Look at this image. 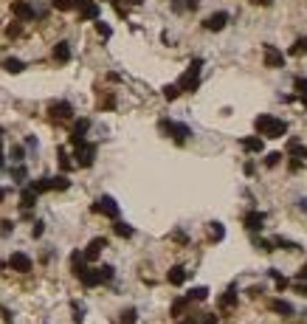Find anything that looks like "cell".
I'll list each match as a JSON object with an SVG mask.
<instances>
[{"label":"cell","instance_id":"1","mask_svg":"<svg viewBox=\"0 0 307 324\" xmlns=\"http://www.w3.org/2000/svg\"><path fill=\"white\" fill-rule=\"evenodd\" d=\"M254 127L259 135H265V138H282L285 132H288V122H282V119H273V116L268 113H259L254 119Z\"/></svg>","mask_w":307,"mask_h":324},{"label":"cell","instance_id":"2","mask_svg":"<svg viewBox=\"0 0 307 324\" xmlns=\"http://www.w3.org/2000/svg\"><path fill=\"white\" fill-rule=\"evenodd\" d=\"M200 68H203V60H200V57H197V60H192V65L186 68V73L181 76V82H178L181 93H192V90L200 88Z\"/></svg>","mask_w":307,"mask_h":324},{"label":"cell","instance_id":"3","mask_svg":"<svg viewBox=\"0 0 307 324\" xmlns=\"http://www.w3.org/2000/svg\"><path fill=\"white\" fill-rule=\"evenodd\" d=\"M158 127L167 132V135H172V141H175V144H186V141H189V135H192V130H189L186 124L172 122V119H161Z\"/></svg>","mask_w":307,"mask_h":324},{"label":"cell","instance_id":"4","mask_svg":"<svg viewBox=\"0 0 307 324\" xmlns=\"http://www.w3.org/2000/svg\"><path fill=\"white\" fill-rule=\"evenodd\" d=\"M90 211H96V214H105V217L116 220V217H119V203H116L113 197H110V194H102L99 200H93Z\"/></svg>","mask_w":307,"mask_h":324},{"label":"cell","instance_id":"5","mask_svg":"<svg viewBox=\"0 0 307 324\" xmlns=\"http://www.w3.org/2000/svg\"><path fill=\"white\" fill-rule=\"evenodd\" d=\"M73 158H76V167H93V161H96V144H88V141H82L79 147H73Z\"/></svg>","mask_w":307,"mask_h":324},{"label":"cell","instance_id":"6","mask_svg":"<svg viewBox=\"0 0 307 324\" xmlns=\"http://www.w3.org/2000/svg\"><path fill=\"white\" fill-rule=\"evenodd\" d=\"M262 54H265V68H285V54L276 48V45H262Z\"/></svg>","mask_w":307,"mask_h":324},{"label":"cell","instance_id":"7","mask_svg":"<svg viewBox=\"0 0 307 324\" xmlns=\"http://www.w3.org/2000/svg\"><path fill=\"white\" fill-rule=\"evenodd\" d=\"M6 265H9L11 271H17V273H28V271H31V257L23 254V251H14Z\"/></svg>","mask_w":307,"mask_h":324},{"label":"cell","instance_id":"8","mask_svg":"<svg viewBox=\"0 0 307 324\" xmlns=\"http://www.w3.org/2000/svg\"><path fill=\"white\" fill-rule=\"evenodd\" d=\"M228 23V11H214V14H209V17L203 20V28L206 31H223Z\"/></svg>","mask_w":307,"mask_h":324},{"label":"cell","instance_id":"9","mask_svg":"<svg viewBox=\"0 0 307 324\" xmlns=\"http://www.w3.org/2000/svg\"><path fill=\"white\" fill-rule=\"evenodd\" d=\"M11 14L17 20H23V23H26V20H34V9H31V3H26V0H14V3H11Z\"/></svg>","mask_w":307,"mask_h":324},{"label":"cell","instance_id":"10","mask_svg":"<svg viewBox=\"0 0 307 324\" xmlns=\"http://www.w3.org/2000/svg\"><path fill=\"white\" fill-rule=\"evenodd\" d=\"M48 113H51V119H70L73 116V105L70 102H51Z\"/></svg>","mask_w":307,"mask_h":324},{"label":"cell","instance_id":"11","mask_svg":"<svg viewBox=\"0 0 307 324\" xmlns=\"http://www.w3.org/2000/svg\"><path fill=\"white\" fill-rule=\"evenodd\" d=\"M243 223H246V228L248 231H259V228L265 226V211H259V209H251L243 217Z\"/></svg>","mask_w":307,"mask_h":324},{"label":"cell","instance_id":"12","mask_svg":"<svg viewBox=\"0 0 307 324\" xmlns=\"http://www.w3.org/2000/svg\"><path fill=\"white\" fill-rule=\"evenodd\" d=\"M90 130V122L88 119H79V122L73 124V130H70V144L73 147H79L82 141H85V132Z\"/></svg>","mask_w":307,"mask_h":324},{"label":"cell","instance_id":"13","mask_svg":"<svg viewBox=\"0 0 307 324\" xmlns=\"http://www.w3.org/2000/svg\"><path fill=\"white\" fill-rule=\"evenodd\" d=\"M105 248H107V240H105V237H96V240H90V243H88V248H85L82 254H85V259H96Z\"/></svg>","mask_w":307,"mask_h":324},{"label":"cell","instance_id":"14","mask_svg":"<svg viewBox=\"0 0 307 324\" xmlns=\"http://www.w3.org/2000/svg\"><path fill=\"white\" fill-rule=\"evenodd\" d=\"M76 9H79L82 20H99V3H93V0H82Z\"/></svg>","mask_w":307,"mask_h":324},{"label":"cell","instance_id":"15","mask_svg":"<svg viewBox=\"0 0 307 324\" xmlns=\"http://www.w3.org/2000/svg\"><path fill=\"white\" fill-rule=\"evenodd\" d=\"M79 279L85 288H96V285H102V271L99 268H85V273H82Z\"/></svg>","mask_w":307,"mask_h":324},{"label":"cell","instance_id":"16","mask_svg":"<svg viewBox=\"0 0 307 324\" xmlns=\"http://www.w3.org/2000/svg\"><path fill=\"white\" fill-rule=\"evenodd\" d=\"M288 155L290 158H299V161H307V147L299 138H290L288 141Z\"/></svg>","mask_w":307,"mask_h":324},{"label":"cell","instance_id":"17","mask_svg":"<svg viewBox=\"0 0 307 324\" xmlns=\"http://www.w3.org/2000/svg\"><path fill=\"white\" fill-rule=\"evenodd\" d=\"M186 276H189V273H186V268H184V265H175V268H169L167 282L178 288V285H184V282H186Z\"/></svg>","mask_w":307,"mask_h":324},{"label":"cell","instance_id":"18","mask_svg":"<svg viewBox=\"0 0 307 324\" xmlns=\"http://www.w3.org/2000/svg\"><path fill=\"white\" fill-rule=\"evenodd\" d=\"M88 259H85V254H82V251H73V254H70V271H73V276H82V273H85V268H88Z\"/></svg>","mask_w":307,"mask_h":324},{"label":"cell","instance_id":"19","mask_svg":"<svg viewBox=\"0 0 307 324\" xmlns=\"http://www.w3.org/2000/svg\"><path fill=\"white\" fill-rule=\"evenodd\" d=\"M54 60L57 62H70V43H57L54 45Z\"/></svg>","mask_w":307,"mask_h":324},{"label":"cell","instance_id":"20","mask_svg":"<svg viewBox=\"0 0 307 324\" xmlns=\"http://www.w3.org/2000/svg\"><path fill=\"white\" fill-rule=\"evenodd\" d=\"M240 144H243V149H246V152H262V147H265L259 135H248V138H243Z\"/></svg>","mask_w":307,"mask_h":324},{"label":"cell","instance_id":"21","mask_svg":"<svg viewBox=\"0 0 307 324\" xmlns=\"http://www.w3.org/2000/svg\"><path fill=\"white\" fill-rule=\"evenodd\" d=\"M234 305H237V288L231 285V288H228L226 293L220 296V307H223V310H228V307H234Z\"/></svg>","mask_w":307,"mask_h":324},{"label":"cell","instance_id":"22","mask_svg":"<svg viewBox=\"0 0 307 324\" xmlns=\"http://www.w3.org/2000/svg\"><path fill=\"white\" fill-rule=\"evenodd\" d=\"M34 203H37V192H31V189H23V194H20V209L28 211Z\"/></svg>","mask_w":307,"mask_h":324},{"label":"cell","instance_id":"23","mask_svg":"<svg viewBox=\"0 0 307 324\" xmlns=\"http://www.w3.org/2000/svg\"><path fill=\"white\" fill-rule=\"evenodd\" d=\"M271 310H273V313H282V316H293V305L282 302V299H273V302H271Z\"/></svg>","mask_w":307,"mask_h":324},{"label":"cell","instance_id":"24","mask_svg":"<svg viewBox=\"0 0 307 324\" xmlns=\"http://www.w3.org/2000/svg\"><path fill=\"white\" fill-rule=\"evenodd\" d=\"M23 68H26V62H23V60H14V57L3 60V70H9V73H20Z\"/></svg>","mask_w":307,"mask_h":324},{"label":"cell","instance_id":"25","mask_svg":"<svg viewBox=\"0 0 307 324\" xmlns=\"http://www.w3.org/2000/svg\"><path fill=\"white\" fill-rule=\"evenodd\" d=\"M302 54H307V37H299L290 48V57H302Z\"/></svg>","mask_w":307,"mask_h":324},{"label":"cell","instance_id":"26","mask_svg":"<svg viewBox=\"0 0 307 324\" xmlns=\"http://www.w3.org/2000/svg\"><path fill=\"white\" fill-rule=\"evenodd\" d=\"M271 243H273L276 248H285V251H299L296 243H290V240H285V237H273Z\"/></svg>","mask_w":307,"mask_h":324},{"label":"cell","instance_id":"27","mask_svg":"<svg viewBox=\"0 0 307 324\" xmlns=\"http://www.w3.org/2000/svg\"><path fill=\"white\" fill-rule=\"evenodd\" d=\"M57 155H60V167H62V172H68V169H73V161L68 158L65 147H60V149H57Z\"/></svg>","mask_w":307,"mask_h":324},{"label":"cell","instance_id":"28","mask_svg":"<svg viewBox=\"0 0 307 324\" xmlns=\"http://www.w3.org/2000/svg\"><path fill=\"white\" fill-rule=\"evenodd\" d=\"M209 231H211V240H214V243H220V240L226 237V228H223V223H209Z\"/></svg>","mask_w":307,"mask_h":324},{"label":"cell","instance_id":"29","mask_svg":"<svg viewBox=\"0 0 307 324\" xmlns=\"http://www.w3.org/2000/svg\"><path fill=\"white\" fill-rule=\"evenodd\" d=\"M113 231H116L119 237H124V240H127V237H132V228L127 226V223H122V220H116V223H113Z\"/></svg>","mask_w":307,"mask_h":324},{"label":"cell","instance_id":"30","mask_svg":"<svg viewBox=\"0 0 307 324\" xmlns=\"http://www.w3.org/2000/svg\"><path fill=\"white\" fill-rule=\"evenodd\" d=\"M70 186V181L65 175H57V178H51V189H57V192H62V189H68Z\"/></svg>","mask_w":307,"mask_h":324},{"label":"cell","instance_id":"31","mask_svg":"<svg viewBox=\"0 0 307 324\" xmlns=\"http://www.w3.org/2000/svg\"><path fill=\"white\" fill-rule=\"evenodd\" d=\"M186 307H189V299H175V302H172V316H181L186 310Z\"/></svg>","mask_w":307,"mask_h":324},{"label":"cell","instance_id":"32","mask_svg":"<svg viewBox=\"0 0 307 324\" xmlns=\"http://www.w3.org/2000/svg\"><path fill=\"white\" fill-rule=\"evenodd\" d=\"M178 96H181V88H178V85H167V88H164V99H167V102H175Z\"/></svg>","mask_w":307,"mask_h":324},{"label":"cell","instance_id":"33","mask_svg":"<svg viewBox=\"0 0 307 324\" xmlns=\"http://www.w3.org/2000/svg\"><path fill=\"white\" fill-rule=\"evenodd\" d=\"M206 296H209V288H192V293H189L186 299H189V302H192V299L194 302H203Z\"/></svg>","mask_w":307,"mask_h":324},{"label":"cell","instance_id":"34","mask_svg":"<svg viewBox=\"0 0 307 324\" xmlns=\"http://www.w3.org/2000/svg\"><path fill=\"white\" fill-rule=\"evenodd\" d=\"M197 3H200V0H172V6H175L178 11L181 9H197Z\"/></svg>","mask_w":307,"mask_h":324},{"label":"cell","instance_id":"35","mask_svg":"<svg viewBox=\"0 0 307 324\" xmlns=\"http://www.w3.org/2000/svg\"><path fill=\"white\" fill-rule=\"evenodd\" d=\"M293 88L299 90V96H307V79L305 76H296V79H293Z\"/></svg>","mask_w":307,"mask_h":324},{"label":"cell","instance_id":"36","mask_svg":"<svg viewBox=\"0 0 307 324\" xmlns=\"http://www.w3.org/2000/svg\"><path fill=\"white\" fill-rule=\"evenodd\" d=\"M96 31H99V37H102V40H107V37L113 34V28L107 26V23H102V20H96Z\"/></svg>","mask_w":307,"mask_h":324},{"label":"cell","instance_id":"37","mask_svg":"<svg viewBox=\"0 0 307 324\" xmlns=\"http://www.w3.org/2000/svg\"><path fill=\"white\" fill-rule=\"evenodd\" d=\"M282 152H268V158H265V167H279V161H282Z\"/></svg>","mask_w":307,"mask_h":324},{"label":"cell","instance_id":"38","mask_svg":"<svg viewBox=\"0 0 307 324\" xmlns=\"http://www.w3.org/2000/svg\"><path fill=\"white\" fill-rule=\"evenodd\" d=\"M51 6L57 11H70V9H73V3H70V0H51Z\"/></svg>","mask_w":307,"mask_h":324},{"label":"cell","instance_id":"39","mask_svg":"<svg viewBox=\"0 0 307 324\" xmlns=\"http://www.w3.org/2000/svg\"><path fill=\"white\" fill-rule=\"evenodd\" d=\"M268 273H271L273 279H276V288H279V290H285V288H288V279H285V276H282L279 271H273V268H271Z\"/></svg>","mask_w":307,"mask_h":324},{"label":"cell","instance_id":"40","mask_svg":"<svg viewBox=\"0 0 307 324\" xmlns=\"http://www.w3.org/2000/svg\"><path fill=\"white\" fill-rule=\"evenodd\" d=\"M99 271H102V282H110L113 279V265H102V268H99Z\"/></svg>","mask_w":307,"mask_h":324},{"label":"cell","instance_id":"41","mask_svg":"<svg viewBox=\"0 0 307 324\" xmlns=\"http://www.w3.org/2000/svg\"><path fill=\"white\" fill-rule=\"evenodd\" d=\"M26 152H23V147H11V161H17V164H23V161H26Z\"/></svg>","mask_w":307,"mask_h":324},{"label":"cell","instance_id":"42","mask_svg":"<svg viewBox=\"0 0 307 324\" xmlns=\"http://www.w3.org/2000/svg\"><path fill=\"white\" fill-rule=\"evenodd\" d=\"M132 322H135V310L130 307V310H124L122 313V324H132Z\"/></svg>","mask_w":307,"mask_h":324},{"label":"cell","instance_id":"43","mask_svg":"<svg viewBox=\"0 0 307 324\" xmlns=\"http://www.w3.org/2000/svg\"><path fill=\"white\" fill-rule=\"evenodd\" d=\"M82 319H85V310H82V307L76 305V302H73V322L82 324Z\"/></svg>","mask_w":307,"mask_h":324},{"label":"cell","instance_id":"44","mask_svg":"<svg viewBox=\"0 0 307 324\" xmlns=\"http://www.w3.org/2000/svg\"><path fill=\"white\" fill-rule=\"evenodd\" d=\"M11 228H14V223H11V220H3V223H0V234H11Z\"/></svg>","mask_w":307,"mask_h":324},{"label":"cell","instance_id":"45","mask_svg":"<svg viewBox=\"0 0 307 324\" xmlns=\"http://www.w3.org/2000/svg\"><path fill=\"white\" fill-rule=\"evenodd\" d=\"M254 246H256V248H262V251H273V243H268V240H256Z\"/></svg>","mask_w":307,"mask_h":324},{"label":"cell","instance_id":"46","mask_svg":"<svg viewBox=\"0 0 307 324\" xmlns=\"http://www.w3.org/2000/svg\"><path fill=\"white\" fill-rule=\"evenodd\" d=\"M197 324H217V316H214V313H206Z\"/></svg>","mask_w":307,"mask_h":324},{"label":"cell","instance_id":"47","mask_svg":"<svg viewBox=\"0 0 307 324\" xmlns=\"http://www.w3.org/2000/svg\"><path fill=\"white\" fill-rule=\"evenodd\" d=\"M11 175L17 178V181H26V169H23V167H14V169H11Z\"/></svg>","mask_w":307,"mask_h":324},{"label":"cell","instance_id":"48","mask_svg":"<svg viewBox=\"0 0 307 324\" xmlns=\"http://www.w3.org/2000/svg\"><path fill=\"white\" fill-rule=\"evenodd\" d=\"M6 34H9V37H20V26H17V23H11V26L6 28Z\"/></svg>","mask_w":307,"mask_h":324},{"label":"cell","instance_id":"49","mask_svg":"<svg viewBox=\"0 0 307 324\" xmlns=\"http://www.w3.org/2000/svg\"><path fill=\"white\" fill-rule=\"evenodd\" d=\"M43 223H34V228H31V237H43Z\"/></svg>","mask_w":307,"mask_h":324},{"label":"cell","instance_id":"50","mask_svg":"<svg viewBox=\"0 0 307 324\" xmlns=\"http://www.w3.org/2000/svg\"><path fill=\"white\" fill-rule=\"evenodd\" d=\"M254 6H262V9H268V6H273V0H251Z\"/></svg>","mask_w":307,"mask_h":324},{"label":"cell","instance_id":"51","mask_svg":"<svg viewBox=\"0 0 307 324\" xmlns=\"http://www.w3.org/2000/svg\"><path fill=\"white\" fill-rule=\"evenodd\" d=\"M254 169H256L254 161H248V164H246V175H254Z\"/></svg>","mask_w":307,"mask_h":324},{"label":"cell","instance_id":"52","mask_svg":"<svg viewBox=\"0 0 307 324\" xmlns=\"http://www.w3.org/2000/svg\"><path fill=\"white\" fill-rule=\"evenodd\" d=\"M26 144H28L31 149H37V138H34V135H28V138H26Z\"/></svg>","mask_w":307,"mask_h":324},{"label":"cell","instance_id":"53","mask_svg":"<svg viewBox=\"0 0 307 324\" xmlns=\"http://www.w3.org/2000/svg\"><path fill=\"white\" fill-rule=\"evenodd\" d=\"M299 279H305V282H307V262L302 265V271H299Z\"/></svg>","mask_w":307,"mask_h":324},{"label":"cell","instance_id":"54","mask_svg":"<svg viewBox=\"0 0 307 324\" xmlns=\"http://www.w3.org/2000/svg\"><path fill=\"white\" fill-rule=\"evenodd\" d=\"M299 209H302V211H307V197H302V200H299Z\"/></svg>","mask_w":307,"mask_h":324},{"label":"cell","instance_id":"55","mask_svg":"<svg viewBox=\"0 0 307 324\" xmlns=\"http://www.w3.org/2000/svg\"><path fill=\"white\" fill-rule=\"evenodd\" d=\"M302 105H305V107H307V96H302Z\"/></svg>","mask_w":307,"mask_h":324},{"label":"cell","instance_id":"56","mask_svg":"<svg viewBox=\"0 0 307 324\" xmlns=\"http://www.w3.org/2000/svg\"><path fill=\"white\" fill-rule=\"evenodd\" d=\"M3 197H6V192H3V189H0V200H3Z\"/></svg>","mask_w":307,"mask_h":324},{"label":"cell","instance_id":"57","mask_svg":"<svg viewBox=\"0 0 307 324\" xmlns=\"http://www.w3.org/2000/svg\"><path fill=\"white\" fill-rule=\"evenodd\" d=\"M184 324H194V322H192V319H189V322H184Z\"/></svg>","mask_w":307,"mask_h":324},{"label":"cell","instance_id":"58","mask_svg":"<svg viewBox=\"0 0 307 324\" xmlns=\"http://www.w3.org/2000/svg\"><path fill=\"white\" fill-rule=\"evenodd\" d=\"M0 167H3V155H0Z\"/></svg>","mask_w":307,"mask_h":324}]
</instances>
